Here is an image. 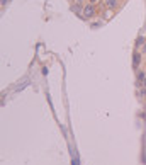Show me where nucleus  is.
Listing matches in <instances>:
<instances>
[{
	"label": "nucleus",
	"mask_w": 146,
	"mask_h": 165,
	"mask_svg": "<svg viewBox=\"0 0 146 165\" xmlns=\"http://www.w3.org/2000/svg\"><path fill=\"white\" fill-rule=\"evenodd\" d=\"M83 14H85V17H92L95 14V7L94 5H87L83 9Z\"/></svg>",
	"instance_id": "f257e3e1"
},
{
	"label": "nucleus",
	"mask_w": 146,
	"mask_h": 165,
	"mask_svg": "<svg viewBox=\"0 0 146 165\" xmlns=\"http://www.w3.org/2000/svg\"><path fill=\"white\" fill-rule=\"evenodd\" d=\"M139 60H141V56H139V53L136 51V53H134V58H133V63H134V66L139 63Z\"/></svg>",
	"instance_id": "f03ea898"
},
{
	"label": "nucleus",
	"mask_w": 146,
	"mask_h": 165,
	"mask_svg": "<svg viewBox=\"0 0 146 165\" xmlns=\"http://www.w3.org/2000/svg\"><path fill=\"white\" fill-rule=\"evenodd\" d=\"M143 43H145V37H138V41H136V48L143 46Z\"/></svg>",
	"instance_id": "7ed1b4c3"
},
{
	"label": "nucleus",
	"mask_w": 146,
	"mask_h": 165,
	"mask_svg": "<svg viewBox=\"0 0 146 165\" xmlns=\"http://www.w3.org/2000/svg\"><path fill=\"white\" fill-rule=\"evenodd\" d=\"M115 4H117V2H115V0H107V5H109V7H114Z\"/></svg>",
	"instance_id": "20e7f679"
},
{
	"label": "nucleus",
	"mask_w": 146,
	"mask_h": 165,
	"mask_svg": "<svg viewBox=\"0 0 146 165\" xmlns=\"http://www.w3.org/2000/svg\"><path fill=\"white\" fill-rule=\"evenodd\" d=\"M141 85H143V87H145V89H146V78L143 80V84H141Z\"/></svg>",
	"instance_id": "39448f33"
},
{
	"label": "nucleus",
	"mask_w": 146,
	"mask_h": 165,
	"mask_svg": "<svg viewBox=\"0 0 146 165\" xmlns=\"http://www.w3.org/2000/svg\"><path fill=\"white\" fill-rule=\"evenodd\" d=\"M143 51H146V44H145V46H143Z\"/></svg>",
	"instance_id": "423d86ee"
}]
</instances>
